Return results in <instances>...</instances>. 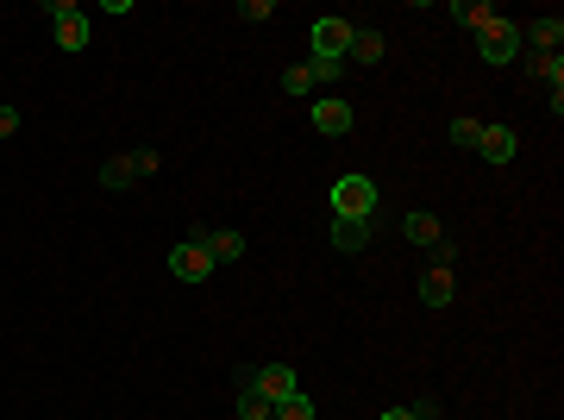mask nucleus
<instances>
[{
	"label": "nucleus",
	"mask_w": 564,
	"mask_h": 420,
	"mask_svg": "<svg viewBox=\"0 0 564 420\" xmlns=\"http://www.w3.org/2000/svg\"><path fill=\"white\" fill-rule=\"evenodd\" d=\"M251 383H257V395H264L270 408H276V402H289V395H301V383H295V370H289V364H264Z\"/></svg>",
	"instance_id": "7"
},
{
	"label": "nucleus",
	"mask_w": 564,
	"mask_h": 420,
	"mask_svg": "<svg viewBox=\"0 0 564 420\" xmlns=\"http://www.w3.org/2000/svg\"><path fill=\"white\" fill-rule=\"evenodd\" d=\"M514 51H521V26H514V19H496V26H483V32H477V57H483V63L508 69Z\"/></svg>",
	"instance_id": "3"
},
{
	"label": "nucleus",
	"mask_w": 564,
	"mask_h": 420,
	"mask_svg": "<svg viewBox=\"0 0 564 420\" xmlns=\"http://www.w3.org/2000/svg\"><path fill=\"white\" fill-rule=\"evenodd\" d=\"M207 245V258H214V264H239L245 258V239H239V232H214V239H201Z\"/></svg>",
	"instance_id": "14"
},
{
	"label": "nucleus",
	"mask_w": 564,
	"mask_h": 420,
	"mask_svg": "<svg viewBox=\"0 0 564 420\" xmlns=\"http://www.w3.org/2000/svg\"><path fill=\"white\" fill-rule=\"evenodd\" d=\"M402 239H408V245H427V251H433V245L445 239V232H439V214H408V220H402Z\"/></svg>",
	"instance_id": "12"
},
{
	"label": "nucleus",
	"mask_w": 564,
	"mask_h": 420,
	"mask_svg": "<svg viewBox=\"0 0 564 420\" xmlns=\"http://www.w3.org/2000/svg\"><path fill=\"white\" fill-rule=\"evenodd\" d=\"M132 182H138V170H132V151L101 163V189H132Z\"/></svg>",
	"instance_id": "16"
},
{
	"label": "nucleus",
	"mask_w": 564,
	"mask_h": 420,
	"mask_svg": "<svg viewBox=\"0 0 564 420\" xmlns=\"http://www.w3.org/2000/svg\"><path fill=\"white\" fill-rule=\"evenodd\" d=\"M521 38L533 44V51H539V57H558V38H564V19H558V13H552V19H533V26H527Z\"/></svg>",
	"instance_id": "10"
},
{
	"label": "nucleus",
	"mask_w": 564,
	"mask_h": 420,
	"mask_svg": "<svg viewBox=\"0 0 564 420\" xmlns=\"http://www.w3.org/2000/svg\"><path fill=\"white\" fill-rule=\"evenodd\" d=\"M13 132H19V113H13V107H0V138H13Z\"/></svg>",
	"instance_id": "24"
},
{
	"label": "nucleus",
	"mask_w": 564,
	"mask_h": 420,
	"mask_svg": "<svg viewBox=\"0 0 564 420\" xmlns=\"http://www.w3.org/2000/svg\"><path fill=\"white\" fill-rule=\"evenodd\" d=\"M132 170L138 176H157V151H132Z\"/></svg>",
	"instance_id": "23"
},
{
	"label": "nucleus",
	"mask_w": 564,
	"mask_h": 420,
	"mask_svg": "<svg viewBox=\"0 0 564 420\" xmlns=\"http://www.w3.org/2000/svg\"><path fill=\"white\" fill-rule=\"evenodd\" d=\"M376 420H414V408H389V414H376Z\"/></svg>",
	"instance_id": "25"
},
{
	"label": "nucleus",
	"mask_w": 564,
	"mask_h": 420,
	"mask_svg": "<svg viewBox=\"0 0 564 420\" xmlns=\"http://www.w3.org/2000/svg\"><path fill=\"white\" fill-rule=\"evenodd\" d=\"M270 420H314V402H308V395H289V402L270 408Z\"/></svg>",
	"instance_id": "18"
},
{
	"label": "nucleus",
	"mask_w": 564,
	"mask_h": 420,
	"mask_svg": "<svg viewBox=\"0 0 564 420\" xmlns=\"http://www.w3.org/2000/svg\"><path fill=\"white\" fill-rule=\"evenodd\" d=\"M477 138H483V120H452V145L458 151H477Z\"/></svg>",
	"instance_id": "20"
},
{
	"label": "nucleus",
	"mask_w": 564,
	"mask_h": 420,
	"mask_svg": "<svg viewBox=\"0 0 564 420\" xmlns=\"http://www.w3.org/2000/svg\"><path fill=\"white\" fill-rule=\"evenodd\" d=\"M333 245L339 251H364L370 245V220H333Z\"/></svg>",
	"instance_id": "15"
},
{
	"label": "nucleus",
	"mask_w": 564,
	"mask_h": 420,
	"mask_svg": "<svg viewBox=\"0 0 564 420\" xmlns=\"http://www.w3.org/2000/svg\"><path fill=\"white\" fill-rule=\"evenodd\" d=\"M251 377H257V370H251ZM239 383V420H270V402H264V395H257V383Z\"/></svg>",
	"instance_id": "17"
},
{
	"label": "nucleus",
	"mask_w": 564,
	"mask_h": 420,
	"mask_svg": "<svg viewBox=\"0 0 564 420\" xmlns=\"http://www.w3.org/2000/svg\"><path fill=\"white\" fill-rule=\"evenodd\" d=\"M270 13H276V0H239V19H251V26H264Z\"/></svg>",
	"instance_id": "21"
},
{
	"label": "nucleus",
	"mask_w": 564,
	"mask_h": 420,
	"mask_svg": "<svg viewBox=\"0 0 564 420\" xmlns=\"http://www.w3.org/2000/svg\"><path fill=\"white\" fill-rule=\"evenodd\" d=\"M351 19H314V57L320 63H345V51H351Z\"/></svg>",
	"instance_id": "4"
},
{
	"label": "nucleus",
	"mask_w": 564,
	"mask_h": 420,
	"mask_svg": "<svg viewBox=\"0 0 564 420\" xmlns=\"http://www.w3.org/2000/svg\"><path fill=\"white\" fill-rule=\"evenodd\" d=\"M170 276H176V283H207V276H214V258H207V245H201V239L176 245V251H170Z\"/></svg>",
	"instance_id": "5"
},
{
	"label": "nucleus",
	"mask_w": 564,
	"mask_h": 420,
	"mask_svg": "<svg viewBox=\"0 0 564 420\" xmlns=\"http://www.w3.org/2000/svg\"><path fill=\"white\" fill-rule=\"evenodd\" d=\"M282 95H314V76H308V63L282 69Z\"/></svg>",
	"instance_id": "19"
},
{
	"label": "nucleus",
	"mask_w": 564,
	"mask_h": 420,
	"mask_svg": "<svg viewBox=\"0 0 564 420\" xmlns=\"http://www.w3.org/2000/svg\"><path fill=\"white\" fill-rule=\"evenodd\" d=\"M333 214H339V220H370V214H376V182L358 176V170L339 176V182H333Z\"/></svg>",
	"instance_id": "1"
},
{
	"label": "nucleus",
	"mask_w": 564,
	"mask_h": 420,
	"mask_svg": "<svg viewBox=\"0 0 564 420\" xmlns=\"http://www.w3.org/2000/svg\"><path fill=\"white\" fill-rule=\"evenodd\" d=\"M345 63H364V69H376V63H383V32H351V51H345Z\"/></svg>",
	"instance_id": "13"
},
{
	"label": "nucleus",
	"mask_w": 564,
	"mask_h": 420,
	"mask_svg": "<svg viewBox=\"0 0 564 420\" xmlns=\"http://www.w3.org/2000/svg\"><path fill=\"white\" fill-rule=\"evenodd\" d=\"M452 289H458V276H452V245H433V264L420 270V301H427V308H445V301H452Z\"/></svg>",
	"instance_id": "2"
},
{
	"label": "nucleus",
	"mask_w": 564,
	"mask_h": 420,
	"mask_svg": "<svg viewBox=\"0 0 564 420\" xmlns=\"http://www.w3.org/2000/svg\"><path fill=\"white\" fill-rule=\"evenodd\" d=\"M314 126H320L326 138H345V132H351V101L320 95V101H314Z\"/></svg>",
	"instance_id": "8"
},
{
	"label": "nucleus",
	"mask_w": 564,
	"mask_h": 420,
	"mask_svg": "<svg viewBox=\"0 0 564 420\" xmlns=\"http://www.w3.org/2000/svg\"><path fill=\"white\" fill-rule=\"evenodd\" d=\"M51 19H57V44H63V51H88V13L76 7V0H57Z\"/></svg>",
	"instance_id": "6"
},
{
	"label": "nucleus",
	"mask_w": 564,
	"mask_h": 420,
	"mask_svg": "<svg viewBox=\"0 0 564 420\" xmlns=\"http://www.w3.org/2000/svg\"><path fill=\"white\" fill-rule=\"evenodd\" d=\"M533 69H539V82H552V88H564V57H539Z\"/></svg>",
	"instance_id": "22"
},
{
	"label": "nucleus",
	"mask_w": 564,
	"mask_h": 420,
	"mask_svg": "<svg viewBox=\"0 0 564 420\" xmlns=\"http://www.w3.org/2000/svg\"><path fill=\"white\" fill-rule=\"evenodd\" d=\"M452 19L458 26H470V32H483V26H496V7H489V0H452Z\"/></svg>",
	"instance_id": "11"
},
{
	"label": "nucleus",
	"mask_w": 564,
	"mask_h": 420,
	"mask_svg": "<svg viewBox=\"0 0 564 420\" xmlns=\"http://www.w3.org/2000/svg\"><path fill=\"white\" fill-rule=\"evenodd\" d=\"M477 151H483V157H489V163H496V170H502V163H514V151H521V138H514L508 126H483Z\"/></svg>",
	"instance_id": "9"
}]
</instances>
